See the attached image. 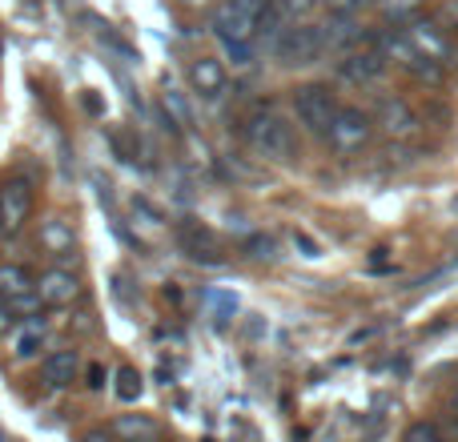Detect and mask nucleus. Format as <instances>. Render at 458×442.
I'll use <instances>...</instances> for the list:
<instances>
[{"mask_svg": "<svg viewBox=\"0 0 458 442\" xmlns=\"http://www.w3.org/2000/svg\"><path fill=\"white\" fill-rule=\"evenodd\" d=\"M214 314H217V322H229V318L237 314V298H233V293H214Z\"/></svg>", "mask_w": 458, "mask_h": 442, "instance_id": "23", "label": "nucleus"}, {"mask_svg": "<svg viewBox=\"0 0 458 442\" xmlns=\"http://www.w3.org/2000/svg\"><path fill=\"white\" fill-rule=\"evenodd\" d=\"M366 4H370V0H326V8L338 16H354V13H362Z\"/></svg>", "mask_w": 458, "mask_h": 442, "instance_id": "24", "label": "nucleus"}, {"mask_svg": "<svg viewBox=\"0 0 458 442\" xmlns=\"http://www.w3.org/2000/svg\"><path fill=\"white\" fill-rule=\"evenodd\" d=\"M326 48L330 45H326L322 24H290V29L274 40V53L282 64H314Z\"/></svg>", "mask_w": 458, "mask_h": 442, "instance_id": "3", "label": "nucleus"}, {"mask_svg": "<svg viewBox=\"0 0 458 442\" xmlns=\"http://www.w3.org/2000/svg\"><path fill=\"white\" fill-rule=\"evenodd\" d=\"M101 387H105V366L93 362L89 366V390H101Z\"/></svg>", "mask_w": 458, "mask_h": 442, "instance_id": "26", "label": "nucleus"}, {"mask_svg": "<svg viewBox=\"0 0 458 442\" xmlns=\"http://www.w3.org/2000/svg\"><path fill=\"white\" fill-rule=\"evenodd\" d=\"M40 245L48 253H72L77 250V229L64 217H48V221H40Z\"/></svg>", "mask_w": 458, "mask_h": 442, "instance_id": "13", "label": "nucleus"}, {"mask_svg": "<svg viewBox=\"0 0 458 442\" xmlns=\"http://www.w3.org/2000/svg\"><path fill=\"white\" fill-rule=\"evenodd\" d=\"M190 81L201 97H217L225 89V64L217 61V56H198L190 69Z\"/></svg>", "mask_w": 458, "mask_h": 442, "instance_id": "12", "label": "nucleus"}, {"mask_svg": "<svg viewBox=\"0 0 458 442\" xmlns=\"http://www.w3.org/2000/svg\"><path fill=\"white\" fill-rule=\"evenodd\" d=\"M29 209H32L29 182L13 177V182L0 185V221H4V234H16V229L29 221Z\"/></svg>", "mask_w": 458, "mask_h": 442, "instance_id": "8", "label": "nucleus"}, {"mask_svg": "<svg viewBox=\"0 0 458 442\" xmlns=\"http://www.w3.org/2000/svg\"><path fill=\"white\" fill-rule=\"evenodd\" d=\"M40 342H45V322L32 314V318H24V330L16 334L13 354H16V358H32V354L40 350Z\"/></svg>", "mask_w": 458, "mask_h": 442, "instance_id": "16", "label": "nucleus"}, {"mask_svg": "<svg viewBox=\"0 0 458 442\" xmlns=\"http://www.w3.org/2000/svg\"><path fill=\"white\" fill-rule=\"evenodd\" d=\"M32 290V282H29V274H24L21 266H0V298H21V293H29Z\"/></svg>", "mask_w": 458, "mask_h": 442, "instance_id": "18", "label": "nucleus"}, {"mask_svg": "<svg viewBox=\"0 0 458 442\" xmlns=\"http://www.w3.org/2000/svg\"><path fill=\"white\" fill-rule=\"evenodd\" d=\"M245 250H250L253 258L269 261L277 253V242H274V237H266V234H253V237H245Z\"/></svg>", "mask_w": 458, "mask_h": 442, "instance_id": "22", "label": "nucleus"}, {"mask_svg": "<svg viewBox=\"0 0 458 442\" xmlns=\"http://www.w3.org/2000/svg\"><path fill=\"white\" fill-rule=\"evenodd\" d=\"M177 242H182L185 258L201 261V266H222V245H217V237L209 234L206 225H198V221H185V225L177 229Z\"/></svg>", "mask_w": 458, "mask_h": 442, "instance_id": "9", "label": "nucleus"}, {"mask_svg": "<svg viewBox=\"0 0 458 442\" xmlns=\"http://www.w3.org/2000/svg\"><path fill=\"white\" fill-rule=\"evenodd\" d=\"M81 442H113V430L93 427V430H85V435H81Z\"/></svg>", "mask_w": 458, "mask_h": 442, "instance_id": "27", "label": "nucleus"}, {"mask_svg": "<svg viewBox=\"0 0 458 442\" xmlns=\"http://www.w3.org/2000/svg\"><path fill=\"white\" fill-rule=\"evenodd\" d=\"M326 29V45H354V40H362V29L354 24V16H330V24H322Z\"/></svg>", "mask_w": 458, "mask_h": 442, "instance_id": "17", "label": "nucleus"}, {"mask_svg": "<svg viewBox=\"0 0 458 442\" xmlns=\"http://www.w3.org/2000/svg\"><path fill=\"white\" fill-rule=\"evenodd\" d=\"M141 374L133 370V366H121L117 370V398L121 403H137V398H141Z\"/></svg>", "mask_w": 458, "mask_h": 442, "instance_id": "20", "label": "nucleus"}, {"mask_svg": "<svg viewBox=\"0 0 458 442\" xmlns=\"http://www.w3.org/2000/svg\"><path fill=\"white\" fill-rule=\"evenodd\" d=\"M386 64L390 61L382 48H358V53H346V61L338 64V77L350 85H374L386 72Z\"/></svg>", "mask_w": 458, "mask_h": 442, "instance_id": "7", "label": "nucleus"}, {"mask_svg": "<svg viewBox=\"0 0 458 442\" xmlns=\"http://www.w3.org/2000/svg\"><path fill=\"white\" fill-rule=\"evenodd\" d=\"M37 293L45 306H69V302L81 298V282H77V274H69V269H48V274H40Z\"/></svg>", "mask_w": 458, "mask_h": 442, "instance_id": "10", "label": "nucleus"}, {"mask_svg": "<svg viewBox=\"0 0 458 442\" xmlns=\"http://www.w3.org/2000/svg\"><path fill=\"white\" fill-rule=\"evenodd\" d=\"M161 113H165L169 129H185V125L193 121L190 101H185V93H182L177 85H165V89H161Z\"/></svg>", "mask_w": 458, "mask_h": 442, "instance_id": "14", "label": "nucleus"}, {"mask_svg": "<svg viewBox=\"0 0 458 442\" xmlns=\"http://www.w3.org/2000/svg\"><path fill=\"white\" fill-rule=\"evenodd\" d=\"M454 411H458V390H454Z\"/></svg>", "mask_w": 458, "mask_h": 442, "instance_id": "30", "label": "nucleus"}, {"mask_svg": "<svg viewBox=\"0 0 458 442\" xmlns=\"http://www.w3.org/2000/svg\"><path fill=\"white\" fill-rule=\"evenodd\" d=\"M113 435H121V442H153L157 422H153L149 414H121L117 427H113Z\"/></svg>", "mask_w": 458, "mask_h": 442, "instance_id": "15", "label": "nucleus"}, {"mask_svg": "<svg viewBox=\"0 0 458 442\" xmlns=\"http://www.w3.org/2000/svg\"><path fill=\"white\" fill-rule=\"evenodd\" d=\"M245 141H250V149L266 161H290L293 153H298L293 125L274 109V105H261V109L250 113V121H245Z\"/></svg>", "mask_w": 458, "mask_h": 442, "instance_id": "1", "label": "nucleus"}, {"mask_svg": "<svg viewBox=\"0 0 458 442\" xmlns=\"http://www.w3.org/2000/svg\"><path fill=\"white\" fill-rule=\"evenodd\" d=\"M419 113L411 109V101H403V97H382L378 105V129L386 137H394V141H411L414 133H419Z\"/></svg>", "mask_w": 458, "mask_h": 442, "instance_id": "6", "label": "nucleus"}, {"mask_svg": "<svg viewBox=\"0 0 458 442\" xmlns=\"http://www.w3.org/2000/svg\"><path fill=\"white\" fill-rule=\"evenodd\" d=\"M338 109L342 105L334 101V93L326 85H298L293 89V113H298V121L310 129V133H318V137L330 133Z\"/></svg>", "mask_w": 458, "mask_h": 442, "instance_id": "2", "label": "nucleus"}, {"mask_svg": "<svg viewBox=\"0 0 458 442\" xmlns=\"http://www.w3.org/2000/svg\"><path fill=\"white\" fill-rule=\"evenodd\" d=\"M0 229H4V221H0Z\"/></svg>", "mask_w": 458, "mask_h": 442, "instance_id": "31", "label": "nucleus"}, {"mask_svg": "<svg viewBox=\"0 0 458 442\" xmlns=\"http://www.w3.org/2000/svg\"><path fill=\"white\" fill-rule=\"evenodd\" d=\"M81 374V358L72 354V350H53V354L40 362V382H48V387H69V382H77Z\"/></svg>", "mask_w": 458, "mask_h": 442, "instance_id": "11", "label": "nucleus"}, {"mask_svg": "<svg viewBox=\"0 0 458 442\" xmlns=\"http://www.w3.org/2000/svg\"><path fill=\"white\" fill-rule=\"evenodd\" d=\"M403 442H446V435L438 430V422L419 419V422H411V427L403 430Z\"/></svg>", "mask_w": 458, "mask_h": 442, "instance_id": "21", "label": "nucleus"}, {"mask_svg": "<svg viewBox=\"0 0 458 442\" xmlns=\"http://www.w3.org/2000/svg\"><path fill=\"white\" fill-rule=\"evenodd\" d=\"M13 306H8V302L4 298H0V334H8V330H13Z\"/></svg>", "mask_w": 458, "mask_h": 442, "instance_id": "28", "label": "nucleus"}, {"mask_svg": "<svg viewBox=\"0 0 458 442\" xmlns=\"http://www.w3.org/2000/svg\"><path fill=\"white\" fill-rule=\"evenodd\" d=\"M298 250L306 253V258H318V245L310 242V237H301V234H298Z\"/></svg>", "mask_w": 458, "mask_h": 442, "instance_id": "29", "label": "nucleus"}, {"mask_svg": "<svg viewBox=\"0 0 458 442\" xmlns=\"http://www.w3.org/2000/svg\"><path fill=\"white\" fill-rule=\"evenodd\" d=\"M370 137H374V121L366 117L362 109L346 105V109H338V117H334L330 133H326V145H330L334 153H342V157H350V153L366 149Z\"/></svg>", "mask_w": 458, "mask_h": 442, "instance_id": "5", "label": "nucleus"}, {"mask_svg": "<svg viewBox=\"0 0 458 442\" xmlns=\"http://www.w3.org/2000/svg\"><path fill=\"white\" fill-rule=\"evenodd\" d=\"M403 32H406V40L427 56V61L443 64V69H454L458 64V40L438 21H411Z\"/></svg>", "mask_w": 458, "mask_h": 442, "instance_id": "4", "label": "nucleus"}, {"mask_svg": "<svg viewBox=\"0 0 458 442\" xmlns=\"http://www.w3.org/2000/svg\"><path fill=\"white\" fill-rule=\"evenodd\" d=\"M314 4H318V0H282V8H285L290 16H306Z\"/></svg>", "mask_w": 458, "mask_h": 442, "instance_id": "25", "label": "nucleus"}, {"mask_svg": "<svg viewBox=\"0 0 458 442\" xmlns=\"http://www.w3.org/2000/svg\"><path fill=\"white\" fill-rule=\"evenodd\" d=\"M419 8H422V0H378V13L394 24H403V21L411 24L419 16Z\"/></svg>", "mask_w": 458, "mask_h": 442, "instance_id": "19", "label": "nucleus"}]
</instances>
